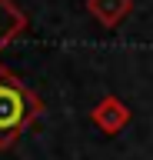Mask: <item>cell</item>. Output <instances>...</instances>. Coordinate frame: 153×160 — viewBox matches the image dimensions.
<instances>
[{"mask_svg":"<svg viewBox=\"0 0 153 160\" xmlns=\"http://www.w3.org/2000/svg\"><path fill=\"white\" fill-rule=\"evenodd\" d=\"M43 117V100L10 67H0V150H10Z\"/></svg>","mask_w":153,"mask_h":160,"instance_id":"6da1fadb","label":"cell"},{"mask_svg":"<svg viewBox=\"0 0 153 160\" xmlns=\"http://www.w3.org/2000/svg\"><path fill=\"white\" fill-rule=\"evenodd\" d=\"M90 123L100 130V133H107V137H110V133H120V130L130 123V107H127L117 93H107L103 100H97L90 107Z\"/></svg>","mask_w":153,"mask_h":160,"instance_id":"7a4b0ae2","label":"cell"},{"mask_svg":"<svg viewBox=\"0 0 153 160\" xmlns=\"http://www.w3.org/2000/svg\"><path fill=\"white\" fill-rule=\"evenodd\" d=\"M83 7H87V13H90L100 27L117 30L123 20L133 13V0H87Z\"/></svg>","mask_w":153,"mask_h":160,"instance_id":"3957f363","label":"cell"},{"mask_svg":"<svg viewBox=\"0 0 153 160\" xmlns=\"http://www.w3.org/2000/svg\"><path fill=\"white\" fill-rule=\"evenodd\" d=\"M23 30H27V13L13 0H0V50L10 47Z\"/></svg>","mask_w":153,"mask_h":160,"instance_id":"277c9868","label":"cell"}]
</instances>
